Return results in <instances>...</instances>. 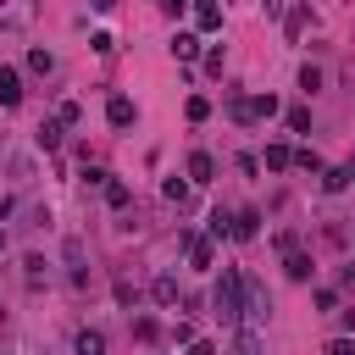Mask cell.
Returning <instances> with one entry per match:
<instances>
[{
  "label": "cell",
  "instance_id": "4dcf8cb0",
  "mask_svg": "<svg viewBox=\"0 0 355 355\" xmlns=\"http://www.w3.org/2000/svg\"><path fill=\"white\" fill-rule=\"evenodd\" d=\"M327 355H355V344H349V338H333V344H327Z\"/></svg>",
  "mask_w": 355,
  "mask_h": 355
},
{
  "label": "cell",
  "instance_id": "30bf717a",
  "mask_svg": "<svg viewBox=\"0 0 355 355\" xmlns=\"http://www.w3.org/2000/svg\"><path fill=\"white\" fill-rule=\"evenodd\" d=\"M172 55L178 61H200V33H172Z\"/></svg>",
  "mask_w": 355,
  "mask_h": 355
},
{
  "label": "cell",
  "instance_id": "ba28073f",
  "mask_svg": "<svg viewBox=\"0 0 355 355\" xmlns=\"http://www.w3.org/2000/svg\"><path fill=\"white\" fill-rule=\"evenodd\" d=\"M283 272H288L294 283H311V272H316V266H311V255H305V250H288V255H283Z\"/></svg>",
  "mask_w": 355,
  "mask_h": 355
},
{
  "label": "cell",
  "instance_id": "83f0119b",
  "mask_svg": "<svg viewBox=\"0 0 355 355\" xmlns=\"http://www.w3.org/2000/svg\"><path fill=\"white\" fill-rule=\"evenodd\" d=\"M288 128H294V133H311V111H305V105H288Z\"/></svg>",
  "mask_w": 355,
  "mask_h": 355
},
{
  "label": "cell",
  "instance_id": "ac0fdd59",
  "mask_svg": "<svg viewBox=\"0 0 355 355\" xmlns=\"http://www.w3.org/2000/svg\"><path fill=\"white\" fill-rule=\"evenodd\" d=\"M22 277H28V288H39L50 272H44V255H22Z\"/></svg>",
  "mask_w": 355,
  "mask_h": 355
},
{
  "label": "cell",
  "instance_id": "5b68a950",
  "mask_svg": "<svg viewBox=\"0 0 355 355\" xmlns=\"http://www.w3.org/2000/svg\"><path fill=\"white\" fill-rule=\"evenodd\" d=\"M211 178H216L211 150H194V155H189V183H211Z\"/></svg>",
  "mask_w": 355,
  "mask_h": 355
},
{
  "label": "cell",
  "instance_id": "ffe728a7",
  "mask_svg": "<svg viewBox=\"0 0 355 355\" xmlns=\"http://www.w3.org/2000/svg\"><path fill=\"white\" fill-rule=\"evenodd\" d=\"M128 200H133V194H128V183H122V178H111V183H105V205H111V211H122Z\"/></svg>",
  "mask_w": 355,
  "mask_h": 355
},
{
  "label": "cell",
  "instance_id": "7c38bea8",
  "mask_svg": "<svg viewBox=\"0 0 355 355\" xmlns=\"http://www.w3.org/2000/svg\"><path fill=\"white\" fill-rule=\"evenodd\" d=\"M72 349H78V355H105V333H100V327H83Z\"/></svg>",
  "mask_w": 355,
  "mask_h": 355
},
{
  "label": "cell",
  "instance_id": "cb8c5ba5",
  "mask_svg": "<svg viewBox=\"0 0 355 355\" xmlns=\"http://www.w3.org/2000/svg\"><path fill=\"white\" fill-rule=\"evenodd\" d=\"M294 166L311 172V178H322V155H316V150H294Z\"/></svg>",
  "mask_w": 355,
  "mask_h": 355
},
{
  "label": "cell",
  "instance_id": "44dd1931",
  "mask_svg": "<svg viewBox=\"0 0 355 355\" xmlns=\"http://www.w3.org/2000/svg\"><path fill=\"white\" fill-rule=\"evenodd\" d=\"M205 239H211V244H216V239H233V216H227V211H211V233H205Z\"/></svg>",
  "mask_w": 355,
  "mask_h": 355
},
{
  "label": "cell",
  "instance_id": "3957f363",
  "mask_svg": "<svg viewBox=\"0 0 355 355\" xmlns=\"http://www.w3.org/2000/svg\"><path fill=\"white\" fill-rule=\"evenodd\" d=\"M105 122H111V128H133V122H139V105H133L128 94H111V100H105Z\"/></svg>",
  "mask_w": 355,
  "mask_h": 355
},
{
  "label": "cell",
  "instance_id": "9a60e30c",
  "mask_svg": "<svg viewBox=\"0 0 355 355\" xmlns=\"http://www.w3.org/2000/svg\"><path fill=\"white\" fill-rule=\"evenodd\" d=\"M161 194H166L172 205H189V200H194V189H189V178H166V183H161Z\"/></svg>",
  "mask_w": 355,
  "mask_h": 355
},
{
  "label": "cell",
  "instance_id": "9c48e42d",
  "mask_svg": "<svg viewBox=\"0 0 355 355\" xmlns=\"http://www.w3.org/2000/svg\"><path fill=\"white\" fill-rule=\"evenodd\" d=\"M244 111H250V122H272L277 116V94H255V100H244Z\"/></svg>",
  "mask_w": 355,
  "mask_h": 355
},
{
  "label": "cell",
  "instance_id": "52a82bcc",
  "mask_svg": "<svg viewBox=\"0 0 355 355\" xmlns=\"http://www.w3.org/2000/svg\"><path fill=\"white\" fill-rule=\"evenodd\" d=\"M211 261H216V244L211 239H189V266L194 272H211Z\"/></svg>",
  "mask_w": 355,
  "mask_h": 355
},
{
  "label": "cell",
  "instance_id": "4316f807",
  "mask_svg": "<svg viewBox=\"0 0 355 355\" xmlns=\"http://www.w3.org/2000/svg\"><path fill=\"white\" fill-rule=\"evenodd\" d=\"M233 355H261V338H255V333H250V327H244V333H239V338H233Z\"/></svg>",
  "mask_w": 355,
  "mask_h": 355
},
{
  "label": "cell",
  "instance_id": "f546056e",
  "mask_svg": "<svg viewBox=\"0 0 355 355\" xmlns=\"http://www.w3.org/2000/svg\"><path fill=\"white\" fill-rule=\"evenodd\" d=\"M189 355H216V344H211V338H194V344H189Z\"/></svg>",
  "mask_w": 355,
  "mask_h": 355
},
{
  "label": "cell",
  "instance_id": "7402d4cb",
  "mask_svg": "<svg viewBox=\"0 0 355 355\" xmlns=\"http://www.w3.org/2000/svg\"><path fill=\"white\" fill-rule=\"evenodd\" d=\"M67 266H72V283L89 277V272H83V244H78V239H67Z\"/></svg>",
  "mask_w": 355,
  "mask_h": 355
},
{
  "label": "cell",
  "instance_id": "1f68e13d",
  "mask_svg": "<svg viewBox=\"0 0 355 355\" xmlns=\"http://www.w3.org/2000/svg\"><path fill=\"white\" fill-rule=\"evenodd\" d=\"M11 211H17V200H11V194H0V222H6Z\"/></svg>",
  "mask_w": 355,
  "mask_h": 355
},
{
  "label": "cell",
  "instance_id": "f1b7e54d",
  "mask_svg": "<svg viewBox=\"0 0 355 355\" xmlns=\"http://www.w3.org/2000/svg\"><path fill=\"white\" fill-rule=\"evenodd\" d=\"M83 183H89V189H100V194H105V183H111V172H105V166H89V172H83Z\"/></svg>",
  "mask_w": 355,
  "mask_h": 355
},
{
  "label": "cell",
  "instance_id": "d6a6232c",
  "mask_svg": "<svg viewBox=\"0 0 355 355\" xmlns=\"http://www.w3.org/2000/svg\"><path fill=\"white\" fill-rule=\"evenodd\" d=\"M344 333H355V305H349V311H344Z\"/></svg>",
  "mask_w": 355,
  "mask_h": 355
},
{
  "label": "cell",
  "instance_id": "4fadbf2b",
  "mask_svg": "<svg viewBox=\"0 0 355 355\" xmlns=\"http://www.w3.org/2000/svg\"><path fill=\"white\" fill-rule=\"evenodd\" d=\"M194 28L200 33H216L222 28V6H194Z\"/></svg>",
  "mask_w": 355,
  "mask_h": 355
},
{
  "label": "cell",
  "instance_id": "5bb4252c",
  "mask_svg": "<svg viewBox=\"0 0 355 355\" xmlns=\"http://www.w3.org/2000/svg\"><path fill=\"white\" fill-rule=\"evenodd\" d=\"M266 166H272V172H288V166H294V150L272 139V144H266Z\"/></svg>",
  "mask_w": 355,
  "mask_h": 355
},
{
  "label": "cell",
  "instance_id": "e0dca14e",
  "mask_svg": "<svg viewBox=\"0 0 355 355\" xmlns=\"http://www.w3.org/2000/svg\"><path fill=\"white\" fill-rule=\"evenodd\" d=\"M33 139H39V150H61V122H55V116H50V122H39V133H33Z\"/></svg>",
  "mask_w": 355,
  "mask_h": 355
},
{
  "label": "cell",
  "instance_id": "d6986e66",
  "mask_svg": "<svg viewBox=\"0 0 355 355\" xmlns=\"http://www.w3.org/2000/svg\"><path fill=\"white\" fill-rule=\"evenodd\" d=\"M55 122H61V128H78V122H83V105H78V100H61V105H55Z\"/></svg>",
  "mask_w": 355,
  "mask_h": 355
},
{
  "label": "cell",
  "instance_id": "8fae6325",
  "mask_svg": "<svg viewBox=\"0 0 355 355\" xmlns=\"http://www.w3.org/2000/svg\"><path fill=\"white\" fill-rule=\"evenodd\" d=\"M349 183H355V178H349V166H322V189H327V194H344Z\"/></svg>",
  "mask_w": 355,
  "mask_h": 355
},
{
  "label": "cell",
  "instance_id": "6da1fadb",
  "mask_svg": "<svg viewBox=\"0 0 355 355\" xmlns=\"http://www.w3.org/2000/svg\"><path fill=\"white\" fill-rule=\"evenodd\" d=\"M211 311H216L227 327L244 322V272H239V266H222V277H216V288H211Z\"/></svg>",
  "mask_w": 355,
  "mask_h": 355
},
{
  "label": "cell",
  "instance_id": "8992f818",
  "mask_svg": "<svg viewBox=\"0 0 355 355\" xmlns=\"http://www.w3.org/2000/svg\"><path fill=\"white\" fill-rule=\"evenodd\" d=\"M255 233H261V211H255V205L233 211V239H255Z\"/></svg>",
  "mask_w": 355,
  "mask_h": 355
},
{
  "label": "cell",
  "instance_id": "7a4b0ae2",
  "mask_svg": "<svg viewBox=\"0 0 355 355\" xmlns=\"http://www.w3.org/2000/svg\"><path fill=\"white\" fill-rule=\"evenodd\" d=\"M266 311H272V294H266L255 277H244V316H250V322H266Z\"/></svg>",
  "mask_w": 355,
  "mask_h": 355
},
{
  "label": "cell",
  "instance_id": "d4e9b609",
  "mask_svg": "<svg viewBox=\"0 0 355 355\" xmlns=\"http://www.w3.org/2000/svg\"><path fill=\"white\" fill-rule=\"evenodd\" d=\"M300 89H305V94H316V89H322V67H311V61H305V67H300Z\"/></svg>",
  "mask_w": 355,
  "mask_h": 355
},
{
  "label": "cell",
  "instance_id": "603a6c76",
  "mask_svg": "<svg viewBox=\"0 0 355 355\" xmlns=\"http://www.w3.org/2000/svg\"><path fill=\"white\" fill-rule=\"evenodd\" d=\"M28 67H33V72H44V78H50V72H55V55H50V50H44V44H39V50H28Z\"/></svg>",
  "mask_w": 355,
  "mask_h": 355
},
{
  "label": "cell",
  "instance_id": "277c9868",
  "mask_svg": "<svg viewBox=\"0 0 355 355\" xmlns=\"http://www.w3.org/2000/svg\"><path fill=\"white\" fill-rule=\"evenodd\" d=\"M0 105H6V111L22 105V78H17V67H6V61H0Z\"/></svg>",
  "mask_w": 355,
  "mask_h": 355
},
{
  "label": "cell",
  "instance_id": "2e32d148",
  "mask_svg": "<svg viewBox=\"0 0 355 355\" xmlns=\"http://www.w3.org/2000/svg\"><path fill=\"white\" fill-rule=\"evenodd\" d=\"M150 294H155V305H178V277H166V272H161V277L150 283Z\"/></svg>",
  "mask_w": 355,
  "mask_h": 355
},
{
  "label": "cell",
  "instance_id": "484cf974",
  "mask_svg": "<svg viewBox=\"0 0 355 355\" xmlns=\"http://www.w3.org/2000/svg\"><path fill=\"white\" fill-rule=\"evenodd\" d=\"M183 111H189V122H205V116H211V100H205V94H189Z\"/></svg>",
  "mask_w": 355,
  "mask_h": 355
}]
</instances>
